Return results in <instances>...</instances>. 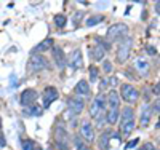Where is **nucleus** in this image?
<instances>
[{"instance_id":"f257e3e1","label":"nucleus","mask_w":160,"mask_h":150,"mask_svg":"<svg viewBox=\"0 0 160 150\" xmlns=\"http://www.w3.org/2000/svg\"><path fill=\"white\" fill-rule=\"evenodd\" d=\"M128 26L125 22H115L109 27V31L106 32V37H108V40L106 42L108 43H115V42H122V40L125 37H128Z\"/></svg>"},{"instance_id":"f03ea898","label":"nucleus","mask_w":160,"mask_h":150,"mask_svg":"<svg viewBox=\"0 0 160 150\" xmlns=\"http://www.w3.org/2000/svg\"><path fill=\"white\" fill-rule=\"evenodd\" d=\"M139 90L131 85V83H122V86H120V101L127 102L128 105H133L136 104L138 99H139Z\"/></svg>"},{"instance_id":"7ed1b4c3","label":"nucleus","mask_w":160,"mask_h":150,"mask_svg":"<svg viewBox=\"0 0 160 150\" xmlns=\"http://www.w3.org/2000/svg\"><path fill=\"white\" fill-rule=\"evenodd\" d=\"M55 145L58 150H69V134L64 125H56L55 128Z\"/></svg>"},{"instance_id":"20e7f679","label":"nucleus","mask_w":160,"mask_h":150,"mask_svg":"<svg viewBox=\"0 0 160 150\" xmlns=\"http://www.w3.org/2000/svg\"><path fill=\"white\" fill-rule=\"evenodd\" d=\"M106 107H108V102H106V94L99 93L98 96H95L91 105H90V117L98 118L99 115L106 114Z\"/></svg>"},{"instance_id":"39448f33","label":"nucleus","mask_w":160,"mask_h":150,"mask_svg":"<svg viewBox=\"0 0 160 150\" xmlns=\"http://www.w3.org/2000/svg\"><path fill=\"white\" fill-rule=\"evenodd\" d=\"M131 46H133V38L128 35L125 37L122 42H118V48H117V62L118 64H123L128 58H130V51H131Z\"/></svg>"},{"instance_id":"423d86ee","label":"nucleus","mask_w":160,"mask_h":150,"mask_svg":"<svg viewBox=\"0 0 160 150\" xmlns=\"http://www.w3.org/2000/svg\"><path fill=\"white\" fill-rule=\"evenodd\" d=\"M48 59L43 56V54H32L29 64H28V72H40L48 69Z\"/></svg>"},{"instance_id":"0eeeda50","label":"nucleus","mask_w":160,"mask_h":150,"mask_svg":"<svg viewBox=\"0 0 160 150\" xmlns=\"http://www.w3.org/2000/svg\"><path fill=\"white\" fill-rule=\"evenodd\" d=\"M85 109V101L83 98L80 96H72L68 99V114L69 117H75V115H80Z\"/></svg>"},{"instance_id":"6e6552de","label":"nucleus","mask_w":160,"mask_h":150,"mask_svg":"<svg viewBox=\"0 0 160 150\" xmlns=\"http://www.w3.org/2000/svg\"><path fill=\"white\" fill-rule=\"evenodd\" d=\"M78 136L82 138L85 142H93L95 139V126L90 121V118H83L82 123H80V131H78Z\"/></svg>"},{"instance_id":"1a4fd4ad","label":"nucleus","mask_w":160,"mask_h":150,"mask_svg":"<svg viewBox=\"0 0 160 150\" xmlns=\"http://www.w3.org/2000/svg\"><path fill=\"white\" fill-rule=\"evenodd\" d=\"M38 99V93L34 90V88H28L21 93V98H19V102L22 107H32Z\"/></svg>"},{"instance_id":"9d476101","label":"nucleus","mask_w":160,"mask_h":150,"mask_svg":"<svg viewBox=\"0 0 160 150\" xmlns=\"http://www.w3.org/2000/svg\"><path fill=\"white\" fill-rule=\"evenodd\" d=\"M59 98V93L55 86H47L43 91H42V104H43V109H48L53 102Z\"/></svg>"},{"instance_id":"9b49d317","label":"nucleus","mask_w":160,"mask_h":150,"mask_svg":"<svg viewBox=\"0 0 160 150\" xmlns=\"http://www.w3.org/2000/svg\"><path fill=\"white\" fill-rule=\"evenodd\" d=\"M51 54H53V61H55L58 69H64L66 64H68V56H66L64 50L59 45H53L51 48Z\"/></svg>"},{"instance_id":"f8f14e48","label":"nucleus","mask_w":160,"mask_h":150,"mask_svg":"<svg viewBox=\"0 0 160 150\" xmlns=\"http://www.w3.org/2000/svg\"><path fill=\"white\" fill-rule=\"evenodd\" d=\"M69 67H72L74 70H78L83 67V58H82V50L80 48H74L69 54V59H68Z\"/></svg>"},{"instance_id":"ddd939ff","label":"nucleus","mask_w":160,"mask_h":150,"mask_svg":"<svg viewBox=\"0 0 160 150\" xmlns=\"http://www.w3.org/2000/svg\"><path fill=\"white\" fill-rule=\"evenodd\" d=\"M136 128V120L135 118H127V120H120V131H122L123 138H130L131 133Z\"/></svg>"},{"instance_id":"4468645a","label":"nucleus","mask_w":160,"mask_h":150,"mask_svg":"<svg viewBox=\"0 0 160 150\" xmlns=\"http://www.w3.org/2000/svg\"><path fill=\"white\" fill-rule=\"evenodd\" d=\"M111 139H112V131L111 129H106L99 134L98 138V147L99 150H109L111 148Z\"/></svg>"},{"instance_id":"2eb2a0df","label":"nucleus","mask_w":160,"mask_h":150,"mask_svg":"<svg viewBox=\"0 0 160 150\" xmlns=\"http://www.w3.org/2000/svg\"><path fill=\"white\" fill-rule=\"evenodd\" d=\"M104 56H106V51L99 46V45H93L90 48V59L93 62H101L104 61Z\"/></svg>"},{"instance_id":"dca6fc26","label":"nucleus","mask_w":160,"mask_h":150,"mask_svg":"<svg viewBox=\"0 0 160 150\" xmlns=\"http://www.w3.org/2000/svg\"><path fill=\"white\" fill-rule=\"evenodd\" d=\"M106 121L111 125V126H114V125H117L118 123V117H120V109H112V107H108L106 109Z\"/></svg>"},{"instance_id":"f3484780","label":"nucleus","mask_w":160,"mask_h":150,"mask_svg":"<svg viewBox=\"0 0 160 150\" xmlns=\"http://www.w3.org/2000/svg\"><path fill=\"white\" fill-rule=\"evenodd\" d=\"M53 45H55V40H53V38H45L43 42H40V43L32 50V53H34V54H43L45 51L51 50Z\"/></svg>"},{"instance_id":"a211bd4d","label":"nucleus","mask_w":160,"mask_h":150,"mask_svg":"<svg viewBox=\"0 0 160 150\" xmlns=\"http://www.w3.org/2000/svg\"><path fill=\"white\" fill-rule=\"evenodd\" d=\"M106 102H108V107L112 109H120V96L115 90H111L106 96Z\"/></svg>"},{"instance_id":"6ab92c4d","label":"nucleus","mask_w":160,"mask_h":150,"mask_svg":"<svg viewBox=\"0 0 160 150\" xmlns=\"http://www.w3.org/2000/svg\"><path fill=\"white\" fill-rule=\"evenodd\" d=\"M74 91H75L77 96H80V98L87 96V94H90V83L87 80H78L75 88H74Z\"/></svg>"},{"instance_id":"aec40b11","label":"nucleus","mask_w":160,"mask_h":150,"mask_svg":"<svg viewBox=\"0 0 160 150\" xmlns=\"http://www.w3.org/2000/svg\"><path fill=\"white\" fill-rule=\"evenodd\" d=\"M151 117H152V110H151V107H142V112H141V118H139V125L144 128V126H148L149 125V121H151Z\"/></svg>"},{"instance_id":"412c9836","label":"nucleus","mask_w":160,"mask_h":150,"mask_svg":"<svg viewBox=\"0 0 160 150\" xmlns=\"http://www.w3.org/2000/svg\"><path fill=\"white\" fill-rule=\"evenodd\" d=\"M21 147H22V150H42L40 145L34 139H29V138H26V139L21 141Z\"/></svg>"},{"instance_id":"4be33fe9","label":"nucleus","mask_w":160,"mask_h":150,"mask_svg":"<svg viewBox=\"0 0 160 150\" xmlns=\"http://www.w3.org/2000/svg\"><path fill=\"white\" fill-rule=\"evenodd\" d=\"M53 24H55L58 29H62V27L68 24V16L62 15V13H58V15L53 16Z\"/></svg>"},{"instance_id":"5701e85b","label":"nucleus","mask_w":160,"mask_h":150,"mask_svg":"<svg viewBox=\"0 0 160 150\" xmlns=\"http://www.w3.org/2000/svg\"><path fill=\"white\" fill-rule=\"evenodd\" d=\"M72 142H74V147H75V150H90V147L87 145V142H85L82 138H80L78 134H75V136H74Z\"/></svg>"},{"instance_id":"b1692460","label":"nucleus","mask_w":160,"mask_h":150,"mask_svg":"<svg viewBox=\"0 0 160 150\" xmlns=\"http://www.w3.org/2000/svg\"><path fill=\"white\" fill-rule=\"evenodd\" d=\"M88 75H90V81L91 83H95V81L98 80V75H99V69L96 65H90V69H88Z\"/></svg>"},{"instance_id":"393cba45","label":"nucleus","mask_w":160,"mask_h":150,"mask_svg":"<svg viewBox=\"0 0 160 150\" xmlns=\"http://www.w3.org/2000/svg\"><path fill=\"white\" fill-rule=\"evenodd\" d=\"M102 19H104V16H102V15H95V16H90V18L87 19V22H85V24H87L88 27H91V26L99 24Z\"/></svg>"},{"instance_id":"a878e982","label":"nucleus","mask_w":160,"mask_h":150,"mask_svg":"<svg viewBox=\"0 0 160 150\" xmlns=\"http://www.w3.org/2000/svg\"><path fill=\"white\" fill-rule=\"evenodd\" d=\"M112 69H114V67H112V62H111L109 59L102 61V70H104L106 74H111V72H112Z\"/></svg>"},{"instance_id":"bb28decb","label":"nucleus","mask_w":160,"mask_h":150,"mask_svg":"<svg viewBox=\"0 0 160 150\" xmlns=\"http://www.w3.org/2000/svg\"><path fill=\"white\" fill-rule=\"evenodd\" d=\"M109 88V78H102L99 83V93H104V90Z\"/></svg>"},{"instance_id":"cd10ccee","label":"nucleus","mask_w":160,"mask_h":150,"mask_svg":"<svg viewBox=\"0 0 160 150\" xmlns=\"http://www.w3.org/2000/svg\"><path fill=\"white\" fill-rule=\"evenodd\" d=\"M138 150H155V147H154L152 142H146V144H142Z\"/></svg>"},{"instance_id":"c85d7f7f","label":"nucleus","mask_w":160,"mask_h":150,"mask_svg":"<svg viewBox=\"0 0 160 150\" xmlns=\"http://www.w3.org/2000/svg\"><path fill=\"white\" fill-rule=\"evenodd\" d=\"M38 114H40V107H37V105H32L31 110L26 112V115H38Z\"/></svg>"},{"instance_id":"c756f323","label":"nucleus","mask_w":160,"mask_h":150,"mask_svg":"<svg viewBox=\"0 0 160 150\" xmlns=\"http://www.w3.org/2000/svg\"><path fill=\"white\" fill-rule=\"evenodd\" d=\"M158 107H160V104H158V98L154 101V104H152V109H151V110H152V114H158Z\"/></svg>"},{"instance_id":"7c9ffc66","label":"nucleus","mask_w":160,"mask_h":150,"mask_svg":"<svg viewBox=\"0 0 160 150\" xmlns=\"http://www.w3.org/2000/svg\"><path fill=\"white\" fill-rule=\"evenodd\" d=\"M138 67L141 69V72H144V69H148L149 65H148V62H142V61L139 59V61H138Z\"/></svg>"},{"instance_id":"2f4dec72","label":"nucleus","mask_w":160,"mask_h":150,"mask_svg":"<svg viewBox=\"0 0 160 150\" xmlns=\"http://www.w3.org/2000/svg\"><path fill=\"white\" fill-rule=\"evenodd\" d=\"M138 142H139V139H133V141H130V142L127 144V147H125V148H133V147H135Z\"/></svg>"},{"instance_id":"473e14b6","label":"nucleus","mask_w":160,"mask_h":150,"mask_svg":"<svg viewBox=\"0 0 160 150\" xmlns=\"http://www.w3.org/2000/svg\"><path fill=\"white\" fill-rule=\"evenodd\" d=\"M146 50H148V53H149V54H152V56H154V54H157V50H155L154 46H151V45L146 46Z\"/></svg>"},{"instance_id":"72a5a7b5","label":"nucleus","mask_w":160,"mask_h":150,"mask_svg":"<svg viewBox=\"0 0 160 150\" xmlns=\"http://www.w3.org/2000/svg\"><path fill=\"white\" fill-rule=\"evenodd\" d=\"M152 91H154V96L158 98V83H155V85L152 86Z\"/></svg>"},{"instance_id":"f704fd0d","label":"nucleus","mask_w":160,"mask_h":150,"mask_svg":"<svg viewBox=\"0 0 160 150\" xmlns=\"http://www.w3.org/2000/svg\"><path fill=\"white\" fill-rule=\"evenodd\" d=\"M5 145H7V141L3 138V134H0V147H5Z\"/></svg>"},{"instance_id":"c9c22d12","label":"nucleus","mask_w":160,"mask_h":150,"mask_svg":"<svg viewBox=\"0 0 160 150\" xmlns=\"http://www.w3.org/2000/svg\"><path fill=\"white\" fill-rule=\"evenodd\" d=\"M158 7H160V3L157 2V3H155V13H157V15H158Z\"/></svg>"},{"instance_id":"e433bc0d","label":"nucleus","mask_w":160,"mask_h":150,"mask_svg":"<svg viewBox=\"0 0 160 150\" xmlns=\"http://www.w3.org/2000/svg\"><path fill=\"white\" fill-rule=\"evenodd\" d=\"M0 131H2V118H0Z\"/></svg>"}]
</instances>
